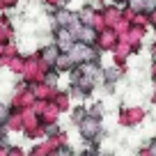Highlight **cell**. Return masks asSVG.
I'll return each mask as SVG.
<instances>
[{
  "instance_id": "3",
  "label": "cell",
  "mask_w": 156,
  "mask_h": 156,
  "mask_svg": "<svg viewBox=\"0 0 156 156\" xmlns=\"http://www.w3.org/2000/svg\"><path fill=\"white\" fill-rule=\"evenodd\" d=\"M55 156H71V151H69V149H60Z\"/></svg>"
},
{
  "instance_id": "2",
  "label": "cell",
  "mask_w": 156,
  "mask_h": 156,
  "mask_svg": "<svg viewBox=\"0 0 156 156\" xmlns=\"http://www.w3.org/2000/svg\"><path fill=\"white\" fill-rule=\"evenodd\" d=\"M69 44H71V32H60V46H62V51H69Z\"/></svg>"
},
{
  "instance_id": "1",
  "label": "cell",
  "mask_w": 156,
  "mask_h": 156,
  "mask_svg": "<svg viewBox=\"0 0 156 156\" xmlns=\"http://www.w3.org/2000/svg\"><path fill=\"white\" fill-rule=\"evenodd\" d=\"M99 131V124L94 122V119H87V122L83 124V136L87 138V136H94V133Z\"/></svg>"
}]
</instances>
